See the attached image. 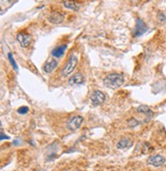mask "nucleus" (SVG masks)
Returning <instances> with one entry per match:
<instances>
[{
  "label": "nucleus",
  "instance_id": "nucleus-2",
  "mask_svg": "<svg viewBox=\"0 0 166 171\" xmlns=\"http://www.w3.org/2000/svg\"><path fill=\"white\" fill-rule=\"evenodd\" d=\"M77 65H78V57L75 54H72V55L70 56V59L68 60L65 67L62 70V77L67 78L68 76L71 75V73H73V71L76 69Z\"/></svg>",
  "mask_w": 166,
  "mask_h": 171
},
{
  "label": "nucleus",
  "instance_id": "nucleus-6",
  "mask_svg": "<svg viewBox=\"0 0 166 171\" xmlns=\"http://www.w3.org/2000/svg\"><path fill=\"white\" fill-rule=\"evenodd\" d=\"M17 40L21 44L22 47H28L30 45V43H31V36L25 31L20 32L17 35Z\"/></svg>",
  "mask_w": 166,
  "mask_h": 171
},
{
  "label": "nucleus",
  "instance_id": "nucleus-13",
  "mask_svg": "<svg viewBox=\"0 0 166 171\" xmlns=\"http://www.w3.org/2000/svg\"><path fill=\"white\" fill-rule=\"evenodd\" d=\"M66 49H67V44H62V45H59L53 48V51H51V54L55 57H61V56L64 55Z\"/></svg>",
  "mask_w": 166,
  "mask_h": 171
},
{
  "label": "nucleus",
  "instance_id": "nucleus-11",
  "mask_svg": "<svg viewBox=\"0 0 166 171\" xmlns=\"http://www.w3.org/2000/svg\"><path fill=\"white\" fill-rule=\"evenodd\" d=\"M137 113L139 114H144V115L147 117L148 120H150L154 115V112L151 110V108H149L148 106H145V104H141L137 108Z\"/></svg>",
  "mask_w": 166,
  "mask_h": 171
},
{
  "label": "nucleus",
  "instance_id": "nucleus-3",
  "mask_svg": "<svg viewBox=\"0 0 166 171\" xmlns=\"http://www.w3.org/2000/svg\"><path fill=\"white\" fill-rule=\"evenodd\" d=\"M84 119L82 116H74V117L70 118L69 120L67 121V128L69 130H72V131H75V130L79 129L80 126L82 125Z\"/></svg>",
  "mask_w": 166,
  "mask_h": 171
},
{
  "label": "nucleus",
  "instance_id": "nucleus-18",
  "mask_svg": "<svg viewBox=\"0 0 166 171\" xmlns=\"http://www.w3.org/2000/svg\"><path fill=\"white\" fill-rule=\"evenodd\" d=\"M28 112H29V108H28V107H21V108L18 109V113H19V114H22V115L27 114Z\"/></svg>",
  "mask_w": 166,
  "mask_h": 171
},
{
  "label": "nucleus",
  "instance_id": "nucleus-8",
  "mask_svg": "<svg viewBox=\"0 0 166 171\" xmlns=\"http://www.w3.org/2000/svg\"><path fill=\"white\" fill-rule=\"evenodd\" d=\"M165 163V158L161 155H154L148 159V164L154 167H160Z\"/></svg>",
  "mask_w": 166,
  "mask_h": 171
},
{
  "label": "nucleus",
  "instance_id": "nucleus-14",
  "mask_svg": "<svg viewBox=\"0 0 166 171\" xmlns=\"http://www.w3.org/2000/svg\"><path fill=\"white\" fill-rule=\"evenodd\" d=\"M132 146V142L128 138H122L118 142L117 144V148L120 149V150H123V149H127L129 146Z\"/></svg>",
  "mask_w": 166,
  "mask_h": 171
},
{
  "label": "nucleus",
  "instance_id": "nucleus-20",
  "mask_svg": "<svg viewBox=\"0 0 166 171\" xmlns=\"http://www.w3.org/2000/svg\"><path fill=\"white\" fill-rule=\"evenodd\" d=\"M13 1H15V0H8V2H9V3H11Z\"/></svg>",
  "mask_w": 166,
  "mask_h": 171
},
{
  "label": "nucleus",
  "instance_id": "nucleus-17",
  "mask_svg": "<svg viewBox=\"0 0 166 171\" xmlns=\"http://www.w3.org/2000/svg\"><path fill=\"white\" fill-rule=\"evenodd\" d=\"M157 20L159 21V23H165L166 22V15L163 13H158L157 15Z\"/></svg>",
  "mask_w": 166,
  "mask_h": 171
},
{
  "label": "nucleus",
  "instance_id": "nucleus-5",
  "mask_svg": "<svg viewBox=\"0 0 166 171\" xmlns=\"http://www.w3.org/2000/svg\"><path fill=\"white\" fill-rule=\"evenodd\" d=\"M148 27L145 24V22L141 19H137V25H135V29L133 32V36L134 37H139V36L144 35L147 32Z\"/></svg>",
  "mask_w": 166,
  "mask_h": 171
},
{
  "label": "nucleus",
  "instance_id": "nucleus-12",
  "mask_svg": "<svg viewBox=\"0 0 166 171\" xmlns=\"http://www.w3.org/2000/svg\"><path fill=\"white\" fill-rule=\"evenodd\" d=\"M63 5L66 8L71 9V11H79V8H80L79 3H78L76 0H64Z\"/></svg>",
  "mask_w": 166,
  "mask_h": 171
},
{
  "label": "nucleus",
  "instance_id": "nucleus-1",
  "mask_svg": "<svg viewBox=\"0 0 166 171\" xmlns=\"http://www.w3.org/2000/svg\"><path fill=\"white\" fill-rule=\"evenodd\" d=\"M124 83V77L122 74L119 73H111L104 78V84L106 87L116 89V88L122 86Z\"/></svg>",
  "mask_w": 166,
  "mask_h": 171
},
{
  "label": "nucleus",
  "instance_id": "nucleus-4",
  "mask_svg": "<svg viewBox=\"0 0 166 171\" xmlns=\"http://www.w3.org/2000/svg\"><path fill=\"white\" fill-rule=\"evenodd\" d=\"M106 100V94L101 90H95L90 95V102L93 106H99Z\"/></svg>",
  "mask_w": 166,
  "mask_h": 171
},
{
  "label": "nucleus",
  "instance_id": "nucleus-16",
  "mask_svg": "<svg viewBox=\"0 0 166 171\" xmlns=\"http://www.w3.org/2000/svg\"><path fill=\"white\" fill-rule=\"evenodd\" d=\"M139 124H141V122L137 121V120L134 119V118H131V119L128 121V126H129V127H131V128L137 127V126L139 125Z\"/></svg>",
  "mask_w": 166,
  "mask_h": 171
},
{
  "label": "nucleus",
  "instance_id": "nucleus-10",
  "mask_svg": "<svg viewBox=\"0 0 166 171\" xmlns=\"http://www.w3.org/2000/svg\"><path fill=\"white\" fill-rule=\"evenodd\" d=\"M69 85L71 86H78L81 85V84L84 83V77L82 76V74L76 73L73 76H71V78H69V81H68Z\"/></svg>",
  "mask_w": 166,
  "mask_h": 171
},
{
  "label": "nucleus",
  "instance_id": "nucleus-7",
  "mask_svg": "<svg viewBox=\"0 0 166 171\" xmlns=\"http://www.w3.org/2000/svg\"><path fill=\"white\" fill-rule=\"evenodd\" d=\"M47 20L51 24H62L65 21V13L62 11H53L48 15Z\"/></svg>",
  "mask_w": 166,
  "mask_h": 171
},
{
  "label": "nucleus",
  "instance_id": "nucleus-15",
  "mask_svg": "<svg viewBox=\"0 0 166 171\" xmlns=\"http://www.w3.org/2000/svg\"><path fill=\"white\" fill-rule=\"evenodd\" d=\"M7 57H8L9 63H11V65L13 67V69H15V71H18V65H17V63H15V59H13V53H11V52H8V54H7Z\"/></svg>",
  "mask_w": 166,
  "mask_h": 171
},
{
  "label": "nucleus",
  "instance_id": "nucleus-9",
  "mask_svg": "<svg viewBox=\"0 0 166 171\" xmlns=\"http://www.w3.org/2000/svg\"><path fill=\"white\" fill-rule=\"evenodd\" d=\"M59 66V62L55 59H49L46 63L43 66V72L45 74H50L51 72H53Z\"/></svg>",
  "mask_w": 166,
  "mask_h": 171
},
{
  "label": "nucleus",
  "instance_id": "nucleus-19",
  "mask_svg": "<svg viewBox=\"0 0 166 171\" xmlns=\"http://www.w3.org/2000/svg\"><path fill=\"white\" fill-rule=\"evenodd\" d=\"M9 139V136H5V134L3 133V132H1V140H3V139Z\"/></svg>",
  "mask_w": 166,
  "mask_h": 171
}]
</instances>
